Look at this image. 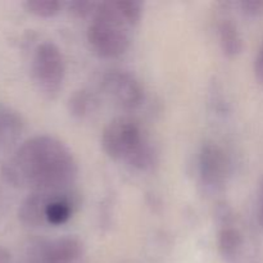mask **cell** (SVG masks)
Here are the masks:
<instances>
[{
  "label": "cell",
  "instance_id": "obj_4",
  "mask_svg": "<svg viewBox=\"0 0 263 263\" xmlns=\"http://www.w3.org/2000/svg\"><path fill=\"white\" fill-rule=\"evenodd\" d=\"M79 205L77 194L71 190L32 192L20 205L18 218L28 228L61 226L68 222Z\"/></svg>",
  "mask_w": 263,
  "mask_h": 263
},
{
  "label": "cell",
  "instance_id": "obj_9",
  "mask_svg": "<svg viewBox=\"0 0 263 263\" xmlns=\"http://www.w3.org/2000/svg\"><path fill=\"white\" fill-rule=\"evenodd\" d=\"M218 43L226 57H236L243 50V39L236 23L230 18H222L217 25Z\"/></svg>",
  "mask_w": 263,
  "mask_h": 263
},
{
  "label": "cell",
  "instance_id": "obj_15",
  "mask_svg": "<svg viewBox=\"0 0 263 263\" xmlns=\"http://www.w3.org/2000/svg\"><path fill=\"white\" fill-rule=\"evenodd\" d=\"M241 9L247 14H258L263 12V2L262 0H249V2H241Z\"/></svg>",
  "mask_w": 263,
  "mask_h": 263
},
{
  "label": "cell",
  "instance_id": "obj_2",
  "mask_svg": "<svg viewBox=\"0 0 263 263\" xmlns=\"http://www.w3.org/2000/svg\"><path fill=\"white\" fill-rule=\"evenodd\" d=\"M143 4L135 0L98 2L87 28V43L100 58H118L130 46V28L138 25Z\"/></svg>",
  "mask_w": 263,
  "mask_h": 263
},
{
  "label": "cell",
  "instance_id": "obj_1",
  "mask_svg": "<svg viewBox=\"0 0 263 263\" xmlns=\"http://www.w3.org/2000/svg\"><path fill=\"white\" fill-rule=\"evenodd\" d=\"M77 171L68 146L50 135L27 139L2 164V176L8 184L32 192L69 189Z\"/></svg>",
  "mask_w": 263,
  "mask_h": 263
},
{
  "label": "cell",
  "instance_id": "obj_8",
  "mask_svg": "<svg viewBox=\"0 0 263 263\" xmlns=\"http://www.w3.org/2000/svg\"><path fill=\"white\" fill-rule=\"evenodd\" d=\"M84 256V244L74 236L37 241L28 251L30 263H79Z\"/></svg>",
  "mask_w": 263,
  "mask_h": 263
},
{
  "label": "cell",
  "instance_id": "obj_5",
  "mask_svg": "<svg viewBox=\"0 0 263 263\" xmlns=\"http://www.w3.org/2000/svg\"><path fill=\"white\" fill-rule=\"evenodd\" d=\"M31 72L39 90L49 98L55 97L61 91L66 76L61 49L51 41L39 44L32 54Z\"/></svg>",
  "mask_w": 263,
  "mask_h": 263
},
{
  "label": "cell",
  "instance_id": "obj_12",
  "mask_svg": "<svg viewBox=\"0 0 263 263\" xmlns=\"http://www.w3.org/2000/svg\"><path fill=\"white\" fill-rule=\"evenodd\" d=\"M69 113L77 118L89 117L97 110L98 99L92 92L87 90H79L73 92L68 100Z\"/></svg>",
  "mask_w": 263,
  "mask_h": 263
},
{
  "label": "cell",
  "instance_id": "obj_6",
  "mask_svg": "<svg viewBox=\"0 0 263 263\" xmlns=\"http://www.w3.org/2000/svg\"><path fill=\"white\" fill-rule=\"evenodd\" d=\"M100 89L103 94L117 107L135 109L144 100V89L133 73L126 71H109L102 77Z\"/></svg>",
  "mask_w": 263,
  "mask_h": 263
},
{
  "label": "cell",
  "instance_id": "obj_17",
  "mask_svg": "<svg viewBox=\"0 0 263 263\" xmlns=\"http://www.w3.org/2000/svg\"><path fill=\"white\" fill-rule=\"evenodd\" d=\"M257 204H258V220L263 226V177L259 182L258 187V200H257Z\"/></svg>",
  "mask_w": 263,
  "mask_h": 263
},
{
  "label": "cell",
  "instance_id": "obj_7",
  "mask_svg": "<svg viewBox=\"0 0 263 263\" xmlns=\"http://www.w3.org/2000/svg\"><path fill=\"white\" fill-rule=\"evenodd\" d=\"M198 175L203 186L211 192L223 189L230 175V161L218 144L207 143L198 156Z\"/></svg>",
  "mask_w": 263,
  "mask_h": 263
},
{
  "label": "cell",
  "instance_id": "obj_18",
  "mask_svg": "<svg viewBox=\"0 0 263 263\" xmlns=\"http://www.w3.org/2000/svg\"><path fill=\"white\" fill-rule=\"evenodd\" d=\"M10 253L7 248L0 246V263H9Z\"/></svg>",
  "mask_w": 263,
  "mask_h": 263
},
{
  "label": "cell",
  "instance_id": "obj_16",
  "mask_svg": "<svg viewBox=\"0 0 263 263\" xmlns=\"http://www.w3.org/2000/svg\"><path fill=\"white\" fill-rule=\"evenodd\" d=\"M254 72H256V76L259 82L263 84V40L259 45L258 51H257L256 61H254Z\"/></svg>",
  "mask_w": 263,
  "mask_h": 263
},
{
  "label": "cell",
  "instance_id": "obj_3",
  "mask_svg": "<svg viewBox=\"0 0 263 263\" xmlns=\"http://www.w3.org/2000/svg\"><path fill=\"white\" fill-rule=\"evenodd\" d=\"M102 146L108 157L139 171H148L156 163V153L145 131L133 118L110 121L102 134Z\"/></svg>",
  "mask_w": 263,
  "mask_h": 263
},
{
  "label": "cell",
  "instance_id": "obj_10",
  "mask_svg": "<svg viewBox=\"0 0 263 263\" xmlns=\"http://www.w3.org/2000/svg\"><path fill=\"white\" fill-rule=\"evenodd\" d=\"M23 131V120L13 108L0 104V146L14 143Z\"/></svg>",
  "mask_w": 263,
  "mask_h": 263
},
{
  "label": "cell",
  "instance_id": "obj_14",
  "mask_svg": "<svg viewBox=\"0 0 263 263\" xmlns=\"http://www.w3.org/2000/svg\"><path fill=\"white\" fill-rule=\"evenodd\" d=\"M97 5L98 2H73L69 4V9L79 18H92Z\"/></svg>",
  "mask_w": 263,
  "mask_h": 263
},
{
  "label": "cell",
  "instance_id": "obj_13",
  "mask_svg": "<svg viewBox=\"0 0 263 263\" xmlns=\"http://www.w3.org/2000/svg\"><path fill=\"white\" fill-rule=\"evenodd\" d=\"M23 7L30 14L39 18L55 17L61 12V3L57 0H27Z\"/></svg>",
  "mask_w": 263,
  "mask_h": 263
},
{
  "label": "cell",
  "instance_id": "obj_11",
  "mask_svg": "<svg viewBox=\"0 0 263 263\" xmlns=\"http://www.w3.org/2000/svg\"><path fill=\"white\" fill-rule=\"evenodd\" d=\"M243 246L241 233L233 225H223L218 233V249L223 258H234Z\"/></svg>",
  "mask_w": 263,
  "mask_h": 263
}]
</instances>
